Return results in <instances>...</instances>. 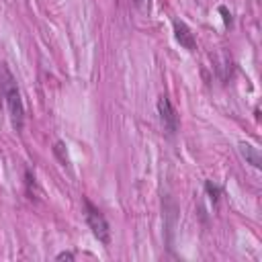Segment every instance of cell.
<instances>
[{
    "label": "cell",
    "mask_w": 262,
    "mask_h": 262,
    "mask_svg": "<svg viewBox=\"0 0 262 262\" xmlns=\"http://www.w3.org/2000/svg\"><path fill=\"white\" fill-rule=\"evenodd\" d=\"M158 113H160V121H162L164 129L168 131V135H174L178 131V115H176L172 102L168 100V96H160V100H158Z\"/></svg>",
    "instance_id": "cell-3"
},
{
    "label": "cell",
    "mask_w": 262,
    "mask_h": 262,
    "mask_svg": "<svg viewBox=\"0 0 262 262\" xmlns=\"http://www.w3.org/2000/svg\"><path fill=\"white\" fill-rule=\"evenodd\" d=\"M0 94L4 98V104H6V111H8L12 127L16 131H23V125H25V104H23L16 80H14V76L10 74V70L4 63L0 66Z\"/></svg>",
    "instance_id": "cell-1"
},
{
    "label": "cell",
    "mask_w": 262,
    "mask_h": 262,
    "mask_svg": "<svg viewBox=\"0 0 262 262\" xmlns=\"http://www.w3.org/2000/svg\"><path fill=\"white\" fill-rule=\"evenodd\" d=\"M57 260H74V254L72 252H61V254H57Z\"/></svg>",
    "instance_id": "cell-7"
},
{
    "label": "cell",
    "mask_w": 262,
    "mask_h": 262,
    "mask_svg": "<svg viewBox=\"0 0 262 262\" xmlns=\"http://www.w3.org/2000/svg\"><path fill=\"white\" fill-rule=\"evenodd\" d=\"M237 149H239V156L246 160V164H250V166H254V168H262V156H260L258 147H254L252 143L242 141V143L237 145Z\"/></svg>",
    "instance_id": "cell-5"
},
{
    "label": "cell",
    "mask_w": 262,
    "mask_h": 262,
    "mask_svg": "<svg viewBox=\"0 0 262 262\" xmlns=\"http://www.w3.org/2000/svg\"><path fill=\"white\" fill-rule=\"evenodd\" d=\"M84 205H86V223L92 229L94 237L102 244H108L111 242V229H108V223H106L104 215L90 201H84Z\"/></svg>",
    "instance_id": "cell-2"
},
{
    "label": "cell",
    "mask_w": 262,
    "mask_h": 262,
    "mask_svg": "<svg viewBox=\"0 0 262 262\" xmlns=\"http://www.w3.org/2000/svg\"><path fill=\"white\" fill-rule=\"evenodd\" d=\"M205 190L211 194V199H213V201H217V196H219V192H221V188H219V186H215L213 182H207V184H205Z\"/></svg>",
    "instance_id": "cell-6"
},
{
    "label": "cell",
    "mask_w": 262,
    "mask_h": 262,
    "mask_svg": "<svg viewBox=\"0 0 262 262\" xmlns=\"http://www.w3.org/2000/svg\"><path fill=\"white\" fill-rule=\"evenodd\" d=\"M172 27H174V37H176V41L184 47V49H188V51H192L194 47H196V43H194V35H192V31L182 23V20H174L172 23Z\"/></svg>",
    "instance_id": "cell-4"
}]
</instances>
